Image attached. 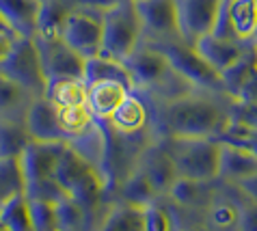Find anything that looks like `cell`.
I'll return each mask as SVG.
<instances>
[{"label": "cell", "mask_w": 257, "mask_h": 231, "mask_svg": "<svg viewBox=\"0 0 257 231\" xmlns=\"http://www.w3.org/2000/svg\"><path fill=\"white\" fill-rule=\"evenodd\" d=\"M104 80H117L123 82L125 86H134L132 76L127 67L119 61L106 59V56H91L84 63V84H95V82H104Z\"/></svg>", "instance_id": "22"}, {"label": "cell", "mask_w": 257, "mask_h": 231, "mask_svg": "<svg viewBox=\"0 0 257 231\" xmlns=\"http://www.w3.org/2000/svg\"><path fill=\"white\" fill-rule=\"evenodd\" d=\"M54 205H56V225H59V231H84L87 216H89L87 210H82L71 197H65Z\"/></svg>", "instance_id": "34"}, {"label": "cell", "mask_w": 257, "mask_h": 231, "mask_svg": "<svg viewBox=\"0 0 257 231\" xmlns=\"http://www.w3.org/2000/svg\"><path fill=\"white\" fill-rule=\"evenodd\" d=\"M255 46H257V37H255Z\"/></svg>", "instance_id": "46"}, {"label": "cell", "mask_w": 257, "mask_h": 231, "mask_svg": "<svg viewBox=\"0 0 257 231\" xmlns=\"http://www.w3.org/2000/svg\"><path fill=\"white\" fill-rule=\"evenodd\" d=\"M16 194H26V177L20 158H0V205Z\"/></svg>", "instance_id": "28"}, {"label": "cell", "mask_w": 257, "mask_h": 231, "mask_svg": "<svg viewBox=\"0 0 257 231\" xmlns=\"http://www.w3.org/2000/svg\"><path fill=\"white\" fill-rule=\"evenodd\" d=\"M65 147H67V141H35L33 139L28 143L22 151V156H20V164H22L26 184L52 177L54 167Z\"/></svg>", "instance_id": "9"}, {"label": "cell", "mask_w": 257, "mask_h": 231, "mask_svg": "<svg viewBox=\"0 0 257 231\" xmlns=\"http://www.w3.org/2000/svg\"><path fill=\"white\" fill-rule=\"evenodd\" d=\"M184 231H210V229H205L203 225H195V227H190V229H184Z\"/></svg>", "instance_id": "44"}, {"label": "cell", "mask_w": 257, "mask_h": 231, "mask_svg": "<svg viewBox=\"0 0 257 231\" xmlns=\"http://www.w3.org/2000/svg\"><path fill=\"white\" fill-rule=\"evenodd\" d=\"M257 177V154L251 149L220 143V169L218 179L231 184H242L246 179Z\"/></svg>", "instance_id": "15"}, {"label": "cell", "mask_w": 257, "mask_h": 231, "mask_svg": "<svg viewBox=\"0 0 257 231\" xmlns=\"http://www.w3.org/2000/svg\"><path fill=\"white\" fill-rule=\"evenodd\" d=\"M121 194H123V203L137 205V207H147L154 203L158 192L147 179V175L139 167H134L132 173L121 182Z\"/></svg>", "instance_id": "26"}, {"label": "cell", "mask_w": 257, "mask_h": 231, "mask_svg": "<svg viewBox=\"0 0 257 231\" xmlns=\"http://www.w3.org/2000/svg\"><path fill=\"white\" fill-rule=\"evenodd\" d=\"M158 50L167 56L171 69H173L182 80H186L192 86H199V89H203V91L225 93L220 74L192 46L184 43L182 39H177V41L171 39V41H164Z\"/></svg>", "instance_id": "5"}, {"label": "cell", "mask_w": 257, "mask_h": 231, "mask_svg": "<svg viewBox=\"0 0 257 231\" xmlns=\"http://www.w3.org/2000/svg\"><path fill=\"white\" fill-rule=\"evenodd\" d=\"M41 54V65H44L46 78H76L84 80V63L87 59L80 56L74 48H69L61 37L46 39V37H35Z\"/></svg>", "instance_id": "7"}, {"label": "cell", "mask_w": 257, "mask_h": 231, "mask_svg": "<svg viewBox=\"0 0 257 231\" xmlns=\"http://www.w3.org/2000/svg\"><path fill=\"white\" fill-rule=\"evenodd\" d=\"M69 13L71 11L63 3L41 0V9H39V18H37V37H46V39L61 37L63 24H65Z\"/></svg>", "instance_id": "27"}, {"label": "cell", "mask_w": 257, "mask_h": 231, "mask_svg": "<svg viewBox=\"0 0 257 231\" xmlns=\"http://www.w3.org/2000/svg\"><path fill=\"white\" fill-rule=\"evenodd\" d=\"M31 141L26 126L7 119L0 121V158H20Z\"/></svg>", "instance_id": "31"}, {"label": "cell", "mask_w": 257, "mask_h": 231, "mask_svg": "<svg viewBox=\"0 0 257 231\" xmlns=\"http://www.w3.org/2000/svg\"><path fill=\"white\" fill-rule=\"evenodd\" d=\"M104 39H102V56L119 63H125L127 56L141 46L143 20L139 16L134 0H115L102 13Z\"/></svg>", "instance_id": "2"}, {"label": "cell", "mask_w": 257, "mask_h": 231, "mask_svg": "<svg viewBox=\"0 0 257 231\" xmlns=\"http://www.w3.org/2000/svg\"><path fill=\"white\" fill-rule=\"evenodd\" d=\"M127 95H130V86L117 80L87 84V106L95 114V119H108Z\"/></svg>", "instance_id": "18"}, {"label": "cell", "mask_w": 257, "mask_h": 231, "mask_svg": "<svg viewBox=\"0 0 257 231\" xmlns=\"http://www.w3.org/2000/svg\"><path fill=\"white\" fill-rule=\"evenodd\" d=\"M106 121H108V126L112 130H117L119 134L134 136V134L143 132L147 126V108L139 97L127 95Z\"/></svg>", "instance_id": "21"}, {"label": "cell", "mask_w": 257, "mask_h": 231, "mask_svg": "<svg viewBox=\"0 0 257 231\" xmlns=\"http://www.w3.org/2000/svg\"><path fill=\"white\" fill-rule=\"evenodd\" d=\"M97 231H145L143 207L130 205V203L115 205Z\"/></svg>", "instance_id": "29"}, {"label": "cell", "mask_w": 257, "mask_h": 231, "mask_svg": "<svg viewBox=\"0 0 257 231\" xmlns=\"http://www.w3.org/2000/svg\"><path fill=\"white\" fill-rule=\"evenodd\" d=\"M162 126L171 139H214L229 121V112L205 95H177L162 104Z\"/></svg>", "instance_id": "1"}, {"label": "cell", "mask_w": 257, "mask_h": 231, "mask_svg": "<svg viewBox=\"0 0 257 231\" xmlns=\"http://www.w3.org/2000/svg\"><path fill=\"white\" fill-rule=\"evenodd\" d=\"M137 3H139V0H137Z\"/></svg>", "instance_id": "47"}, {"label": "cell", "mask_w": 257, "mask_h": 231, "mask_svg": "<svg viewBox=\"0 0 257 231\" xmlns=\"http://www.w3.org/2000/svg\"><path fill=\"white\" fill-rule=\"evenodd\" d=\"M0 231H9V229H7V227L3 225V222H0Z\"/></svg>", "instance_id": "45"}, {"label": "cell", "mask_w": 257, "mask_h": 231, "mask_svg": "<svg viewBox=\"0 0 257 231\" xmlns=\"http://www.w3.org/2000/svg\"><path fill=\"white\" fill-rule=\"evenodd\" d=\"M253 41H238V39H229V37H218V35H205V37L199 39L195 46L197 52L208 61L218 74H223L225 69H229L233 63H238L242 59V54L246 52V48L251 46Z\"/></svg>", "instance_id": "14"}, {"label": "cell", "mask_w": 257, "mask_h": 231, "mask_svg": "<svg viewBox=\"0 0 257 231\" xmlns=\"http://www.w3.org/2000/svg\"><path fill=\"white\" fill-rule=\"evenodd\" d=\"M26 197L28 199H41V201H50V203H59L69 194L59 186L54 177H46L39 182H31L26 184Z\"/></svg>", "instance_id": "36"}, {"label": "cell", "mask_w": 257, "mask_h": 231, "mask_svg": "<svg viewBox=\"0 0 257 231\" xmlns=\"http://www.w3.org/2000/svg\"><path fill=\"white\" fill-rule=\"evenodd\" d=\"M134 3H137V0H134ZM137 9L143 20V31H145V35L162 39V41L180 39L175 0H139Z\"/></svg>", "instance_id": "10"}, {"label": "cell", "mask_w": 257, "mask_h": 231, "mask_svg": "<svg viewBox=\"0 0 257 231\" xmlns=\"http://www.w3.org/2000/svg\"><path fill=\"white\" fill-rule=\"evenodd\" d=\"M233 37L238 41H255L257 37V0H225Z\"/></svg>", "instance_id": "20"}, {"label": "cell", "mask_w": 257, "mask_h": 231, "mask_svg": "<svg viewBox=\"0 0 257 231\" xmlns=\"http://www.w3.org/2000/svg\"><path fill=\"white\" fill-rule=\"evenodd\" d=\"M46 97L59 108L87 104V84L76 78H52L48 80Z\"/></svg>", "instance_id": "24"}, {"label": "cell", "mask_w": 257, "mask_h": 231, "mask_svg": "<svg viewBox=\"0 0 257 231\" xmlns=\"http://www.w3.org/2000/svg\"><path fill=\"white\" fill-rule=\"evenodd\" d=\"M210 225L214 229H231V227H238V220H240V207L233 205V203H212L210 210Z\"/></svg>", "instance_id": "37"}, {"label": "cell", "mask_w": 257, "mask_h": 231, "mask_svg": "<svg viewBox=\"0 0 257 231\" xmlns=\"http://www.w3.org/2000/svg\"><path fill=\"white\" fill-rule=\"evenodd\" d=\"M41 0H0V16L18 37H37Z\"/></svg>", "instance_id": "16"}, {"label": "cell", "mask_w": 257, "mask_h": 231, "mask_svg": "<svg viewBox=\"0 0 257 231\" xmlns=\"http://www.w3.org/2000/svg\"><path fill=\"white\" fill-rule=\"evenodd\" d=\"M0 33H9V35H16V33L11 31V26L7 24V22H5V18H3V16H0Z\"/></svg>", "instance_id": "43"}, {"label": "cell", "mask_w": 257, "mask_h": 231, "mask_svg": "<svg viewBox=\"0 0 257 231\" xmlns=\"http://www.w3.org/2000/svg\"><path fill=\"white\" fill-rule=\"evenodd\" d=\"M26 130L35 141H69L59 121V106L48 97H35L26 112Z\"/></svg>", "instance_id": "13"}, {"label": "cell", "mask_w": 257, "mask_h": 231, "mask_svg": "<svg viewBox=\"0 0 257 231\" xmlns=\"http://www.w3.org/2000/svg\"><path fill=\"white\" fill-rule=\"evenodd\" d=\"M238 231H257V201L255 199H248L240 207Z\"/></svg>", "instance_id": "41"}, {"label": "cell", "mask_w": 257, "mask_h": 231, "mask_svg": "<svg viewBox=\"0 0 257 231\" xmlns=\"http://www.w3.org/2000/svg\"><path fill=\"white\" fill-rule=\"evenodd\" d=\"M61 39L74 48L84 59L102 54V39H104V26L102 18H93L89 13L71 11L61 31Z\"/></svg>", "instance_id": "8"}, {"label": "cell", "mask_w": 257, "mask_h": 231, "mask_svg": "<svg viewBox=\"0 0 257 231\" xmlns=\"http://www.w3.org/2000/svg\"><path fill=\"white\" fill-rule=\"evenodd\" d=\"M102 194H104V177H102V173H99V169H93L74 190L69 192V197L74 199L82 210L93 212L99 205Z\"/></svg>", "instance_id": "32"}, {"label": "cell", "mask_w": 257, "mask_h": 231, "mask_svg": "<svg viewBox=\"0 0 257 231\" xmlns=\"http://www.w3.org/2000/svg\"><path fill=\"white\" fill-rule=\"evenodd\" d=\"M18 35H9V33H0V63H3L7 56H9L13 41H16Z\"/></svg>", "instance_id": "42"}, {"label": "cell", "mask_w": 257, "mask_h": 231, "mask_svg": "<svg viewBox=\"0 0 257 231\" xmlns=\"http://www.w3.org/2000/svg\"><path fill=\"white\" fill-rule=\"evenodd\" d=\"M132 76L134 86H156L160 84L169 74H173L171 65L158 48H137L132 56H127L123 63Z\"/></svg>", "instance_id": "12"}, {"label": "cell", "mask_w": 257, "mask_h": 231, "mask_svg": "<svg viewBox=\"0 0 257 231\" xmlns=\"http://www.w3.org/2000/svg\"><path fill=\"white\" fill-rule=\"evenodd\" d=\"M0 222L9 231H33L31 205L26 194H16L0 205Z\"/></svg>", "instance_id": "30"}, {"label": "cell", "mask_w": 257, "mask_h": 231, "mask_svg": "<svg viewBox=\"0 0 257 231\" xmlns=\"http://www.w3.org/2000/svg\"><path fill=\"white\" fill-rule=\"evenodd\" d=\"M229 119L257 132V102H231Z\"/></svg>", "instance_id": "39"}, {"label": "cell", "mask_w": 257, "mask_h": 231, "mask_svg": "<svg viewBox=\"0 0 257 231\" xmlns=\"http://www.w3.org/2000/svg\"><path fill=\"white\" fill-rule=\"evenodd\" d=\"M180 177L195 182H214L220 169V143L216 139H173L169 147Z\"/></svg>", "instance_id": "4"}, {"label": "cell", "mask_w": 257, "mask_h": 231, "mask_svg": "<svg viewBox=\"0 0 257 231\" xmlns=\"http://www.w3.org/2000/svg\"><path fill=\"white\" fill-rule=\"evenodd\" d=\"M0 74L11 78L31 95L46 97L48 78L44 65H41V54L35 37H16L9 56L0 63Z\"/></svg>", "instance_id": "3"}, {"label": "cell", "mask_w": 257, "mask_h": 231, "mask_svg": "<svg viewBox=\"0 0 257 231\" xmlns=\"http://www.w3.org/2000/svg\"><path fill=\"white\" fill-rule=\"evenodd\" d=\"M31 205V220L33 231H59L56 225V205L41 199H28Z\"/></svg>", "instance_id": "35"}, {"label": "cell", "mask_w": 257, "mask_h": 231, "mask_svg": "<svg viewBox=\"0 0 257 231\" xmlns=\"http://www.w3.org/2000/svg\"><path fill=\"white\" fill-rule=\"evenodd\" d=\"M137 167L147 175V179L152 182L158 194H169L173 184L180 179L173 154H171L169 147H162V145L147 147L141 154Z\"/></svg>", "instance_id": "11"}, {"label": "cell", "mask_w": 257, "mask_h": 231, "mask_svg": "<svg viewBox=\"0 0 257 231\" xmlns=\"http://www.w3.org/2000/svg\"><path fill=\"white\" fill-rule=\"evenodd\" d=\"M95 167L91 162H87L84 158L78 154V151L69 145V141H67V147L63 149V154L59 158V162H56V167H54V173H52V177L59 182V186L63 190H65L67 194L76 188L78 184L82 182L84 177L89 175L91 171H93Z\"/></svg>", "instance_id": "19"}, {"label": "cell", "mask_w": 257, "mask_h": 231, "mask_svg": "<svg viewBox=\"0 0 257 231\" xmlns=\"http://www.w3.org/2000/svg\"><path fill=\"white\" fill-rule=\"evenodd\" d=\"M59 121L61 128L69 139L76 134L89 130L95 124V114L91 112V108L87 104H78V106H63L59 108Z\"/></svg>", "instance_id": "33"}, {"label": "cell", "mask_w": 257, "mask_h": 231, "mask_svg": "<svg viewBox=\"0 0 257 231\" xmlns=\"http://www.w3.org/2000/svg\"><path fill=\"white\" fill-rule=\"evenodd\" d=\"M223 0H175L177 9V31L180 39L188 46L214 33Z\"/></svg>", "instance_id": "6"}, {"label": "cell", "mask_w": 257, "mask_h": 231, "mask_svg": "<svg viewBox=\"0 0 257 231\" xmlns=\"http://www.w3.org/2000/svg\"><path fill=\"white\" fill-rule=\"evenodd\" d=\"M69 145L80 154L84 160L91 162L95 169L102 167L104 156H106V136H104V128L102 126H91L89 130L76 134L69 139Z\"/></svg>", "instance_id": "23"}, {"label": "cell", "mask_w": 257, "mask_h": 231, "mask_svg": "<svg viewBox=\"0 0 257 231\" xmlns=\"http://www.w3.org/2000/svg\"><path fill=\"white\" fill-rule=\"evenodd\" d=\"M24 93L26 91L20 84H16L5 74H0V110H9V108H13L20 99H22Z\"/></svg>", "instance_id": "40"}, {"label": "cell", "mask_w": 257, "mask_h": 231, "mask_svg": "<svg viewBox=\"0 0 257 231\" xmlns=\"http://www.w3.org/2000/svg\"><path fill=\"white\" fill-rule=\"evenodd\" d=\"M143 222H145V231H173L171 216L154 203L143 207Z\"/></svg>", "instance_id": "38"}, {"label": "cell", "mask_w": 257, "mask_h": 231, "mask_svg": "<svg viewBox=\"0 0 257 231\" xmlns=\"http://www.w3.org/2000/svg\"><path fill=\"white\" fill-rule=\"evenodd\" d=\"M212 182H195V179H186L180 177L171 188V199L180 205L186 207H205L212 205V190H210Z\"/></svg>", "instance_id": "25"}, {"label": "cell", "mask_w": 257, "mask_h": 231, "mask_svg": "<svg viewBox=\"0 0 257 231\" xmlns=\"http://www.w3.org/2000/svg\"><path fill=\"white\" fill-rule=\"evenodd\" d=\"M223 86L225 93L231 97V102L240 99L244 95V91L257 80V46L255 41L246 48V52L242 54V59L238 63H233L229 69H225L223 74Z\"/></svg>", "instance_id": "17"}]
</instances>
